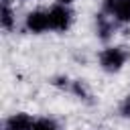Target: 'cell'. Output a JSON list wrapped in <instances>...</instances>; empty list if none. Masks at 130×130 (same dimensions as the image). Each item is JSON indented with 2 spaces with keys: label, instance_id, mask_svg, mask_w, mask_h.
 <instances>
[{
  "label": "cell",
  "instance_id": "cell-1",
  "mask_svg": "<svg viewBox=\"0 0 130 130\" xmlns=\"http://www.w3.org/2000/svg\"><path fill=\"white\" fill-rule=\"evenodd\" d=\"M126 59H128V51L124 47H108L100 53V65L110 73L120 71L124 67Z\"/></svg>",
  "mask_w": 130,
  "mask_h": 130
},
{
  "label": "cell",
  "instance_id": "cell-2",
  "mask_svg": "<svg viewBox=\"0 0 130 130\" xmlns=\"http://www.w3.org/2000/svg\"><path fill=\"white\" fill-rule=\"evenodd\" d=\"M71 20H73V12L69 10V6L65 4H55L51 10H49V22H51V30H67L71 26Z\"/></svg>",
  "mask_w": 130,
  "mask_h": 130
},
{
  "label": "cell",
  "instance_id": "cell-3",
  "mask_svg": "<svg viewBox=\"0 0 130 130\" xmlns=\"http://www.w3.org/2000/svg\"><path fill=\"white\" fill-rule=\"evenodd\" d=\"M104 14L118 22H130V0H104Z\"/></svg>",
  "mask_w": 130,
  "mask_h": 130
},
{
  "label": "cell",
  "instance_id": "cell-4",
  "mask_svg": "<svg viewBox=\"0 0 130 130\" xmlns=\"http://www.w3.org/2000/svg\"><path fill=\"white\" fill-rule=\"evenodd\" d=\"M26 28L30 32H45L51 28L49 22V10H32L26 16Z\"/></svg>",
  "mask_w": 130,
  "mask_h": 130
},
{
  "label": "cell",
  "instance_id": "cell-5",
  "mask_svg": "<svg viewBox=\"0 0 130 130\" xmlns=\"http://www.w3.org/2000/svg\"><path fill=\"white\" fill-rule=\"evenodd\" d=\"M32 126H35V120H32L28 114L18 112V114H12V116L6 120L4 130H32Z\"/></svg>",
  "mask_w": 130,
  "mask_h": 130
},
{
  "label": "cell",
  "instance_id": "cell-6",
  "mask_svg": "<svg viewBox=\"0 0 130 130\" xmlns=\"http://www.w3.org/2000/svg\"><path fill=\"white\" fill-rule=\"evenodd\" d=\"M0 24L6 30H10L14 26V16H12V10H10L8 2H2V8H0Z\"/></svg>",
  "mask_w": 130,
  "mask_h": 130
},
{
  "label": "cell",
  "instance_id": "cell-7",
  "mask_svg": "<svg viewBox=\"0 0 130 130\" xmlns=\"http://www.w3.org/2000/svg\"><path fill=\"white\" fill-rule=\"evenodd\" d=\"M95 20H98V32H100V37L102 39H108L110 32H112V22H108V16L104 12H100Z\"/></svg>",
  "mask_w": 130,
  "mask_h": 130
},
{
  "label": "cell",
  "instance_id": "cell-8",
  "mask_svg": "<svg viewBox=\"0 0 130 130\" xmlns=\"http://www.w3.org/2000/svg\"><path fill=\"white\" fill-rule=\"evenodd\" d=\"M32 130H59V128H57L55 120H51V118H39V120H35Z\"/></svg>",
  "mask_w": 130,
  "mask_h": 130
},
{
  "label": "cell",
  "instance_id": "cell-9",
  "mask_svg": "<svg viewBox=\"0 0 130 130\" xmlns=\"http://www.w3.org/2000/svg\"><path fill=\"white\" fill-rule=\"evenodd\" d=\"M120 114H122L124 118H130V95H126V98L122 100V104H120Z\"/></svg>",
  "mask_w": 130,
  "mask_h": 130
},
{
  "label": "cell",
  "instance_id": "cell-10",
  "mask_svg": "<svg viewBox=\"0 0 130 130\" xmlns=\"http://www.w3.org/2000/svg\"><path fill=\"white\" fill-rule=\"evenodd\" d=\"M73 0H57V4H65V6H69Z\"/></svg>",
  "mask_w": 130,
  "mask_h": 130
},
{
  "label": "cell",
  "instance_id": "cell-11",
  "mask_svg": "<svg viewBox=\"0 0 130 130\" xmlns=\"http://www.w3.org/2000/svg\"><path fill=\"white\" fill-rule=\"evenodd\" d=\"M4 2H10V0H4Z\"/></svg>",
  "mask_w": 130,
  "mask_h": 130
}]
</instances>
